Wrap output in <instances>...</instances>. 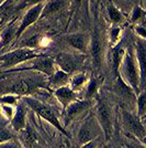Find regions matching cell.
I'll return each mask as SVG.
<instances>
[{"label": "cell", "mask_w": 146, "mask_h": 148, "mask_svg": "<svg viewBox=\"0 0 146 148\" xmlns=\"http://www.w3.org/2000/svg\"><path fill=\"white\" fill-rule=\"evenodd\" d=\"M119 75L128 86H131L135 94H139L142 91L140 69H139L136 56L132 50H126L125 56L123 58L120 69H119Z\"/></svg>", "instance_id": "6da1fadb"}, {"label": "cell", "mask_w": 146, "mask_h": 148, "mask_svg": "<svg viewBox=\"0 0 146 148\" xmlns=\"http://www.w3.org/2000/svg\"><path fill=\"white\" fill-rule=\"evenodd\" d=\"M22 102L24 103L29 108H31L33 112H35L40 117H42L44 121H46L47 123H49L51 125H53L56 130H58L62 134H64L67 137H70L69 133L67 132V130H65L62 125V122L58 119V117L55 115L54 111L47 106L46 104L42 103L41 101L34 99L32 96H23L22 97Z\"/></svg>", "instance_id": "7a4b0ae2"}, {"label": "cell", "mask_w": 146, "mask_h": 148, "mask_svg": "<svg viewBox=\"0 0 146 148\" xmlns=\"http://www.w3.org/2000/svg\"><path fill=\"white\" fill-rule=\"evenodd\" d=\"M96 121L98 122L105 140H109L113 133L112 107L103 96L98 95L96 103Z\"/></svg>", "instance_id": "3957f363"}, {"label": "cell", "mask_w": 146, "mask_h": 148, "mask_svg": "<svg viewBox=\"0 0 146 148\" xmlns=\"http://www.w3.org/2000/svg\"><path fill=\"white\" fill-rule=\"evenodd\" d=\"M55 65L56 64H55L53 59H51L49 56H37L36 58L31 59L29 61L16 66V68L8 70V71L5 72V74L9 73V72L13 73V72H22V71H35V72L45 74L46 76H51L56 71Z\"/></svg>", "instance_id": "277c9868"}, {"label": "cell", "mask_w": 146, "mask_h": 148, "mask_svg": "<svg viewBox=\"0 0 146 148\" xmlns=\"http://www.w3.org/2000/svg\"><path fill=\"white\" fill-rule=\"evenodd\" d=\"M37 56L39 54L34 50L28 48H20L6 52L5 54L0 56V70H3V72H6L31 59L36 58Z\"/></svg>", "instance_id": "5b68a950"}, {"label": "cell", "mask_w": 146, "mask_h": 148, "mask_svg": "<svg viewBox=\"0 0 146 148\" xmlns=\"http://www.w3.org/2000/svg\"><path fill=\"white\" fill-rule=\"evenodd\" d=\"M41 83H42V80L37 79L36 76L20 79V80L16 81L12 85L8 88L7 94H13L19 97L31 96L32 94L36 93L40 86H42Z\"/></svg>", "instance_id": "8992f818"}, {"label": "cell", "mask_w": 146, "mask_h": 148, "mask_svg": "<svg viewBox=\"0 0 146 148\" xmlns=\"http://www.w3.org/2000/svg\"><path fill=\"white\" fill-rule=\"evenodd\" d=\"M91 105L90 99H76L74 101L73 103H70L69 105H67L66 107L64 108L63 112V127L66 130L67 127L70 125V124L75 122L77 118H79L87 110H89Z\"/></svg>", "instance_id": "52a82bcc"}, {"label": "cell", "mask_w": 146, "mask_h": 148, "mask_svg": "<svg viewBox=\"0 0 146 148\" xmlns=\"http://www.w3.org/2000/svg\"><path fill=\"white\" fill-rule=\"evenodd\" d=\"M122 122H123V126L126 130L128 133L131 135H133L137 140L141 143L145 142V128H144V124L143 121H141L137 117V115H134L131 112L126 111V110H122Z\"/></svg>", "instance_id": "ba28073f"}, {"label": "cell", "mask_w": 146, "mask_h": 148, "mask_svg": "<svg viewBox=\"0 0 146 148\" xmlns=\"http://www.w3.org/2000/svg\"><path fill=\"white\" fill-rule=\"evenodd\" d=\"M84 58L79 54H73L68 52H61L55 56L54 62L56 65H58L59 70L66 72L67 74L72 75L75 73L78 68L81 65Z\"/></svg>", "instance_id": "9c48e42d"}, {"label": "cell", "mask_w": 146, "mask_h": 148, "mask_svg": "<svg viewBox=\"0 0 146 148\" xmlns=\"http://www.w3.org/2000/svg\"><path fill=\"white\" fill-rule=\"evenodd\" d=\"M101 134H102V132H101V128L97 121L93 118H89L79 128L78 135H77V140H78V144L81 146L84 144L96 140L98 136Z\"/></svg>", "instance_id": "30bf717a"}, {"label": "cell", "mask_w": 146, "mask_h": 148, "mask_svg": "<svg viewBox=\"0 0 146 148\" xmlns=\"http://www.w3.org/2000/svg\"><path fill=\"white\" fill-rule=\"evenodd\" d=\"M102 50H103V42L101 34L99 31H95L92 38H90V43H89V49L92 59V64L96 70H99L102 64Z\"/></svg>", "instance_id": "8fae6325"}, {"label": "cell", "mask_w": 146, "mask_h": 148, "mask_svg": "<svg viewBox=\"0 0 146 148\" xmlns=\"http://www.w3.org/2000/svg\"><path fill=\"white\" fill-rule=\"evenodd\" d=\"M43 9V3H36V5H33L30 9L25 12L24 17L21 20V23L19 25L18 30L16 32V37L19 38L23 32H24L30 25H32L33 23H35L37 20L41 17V12H42Z\"/></svg>", "instance_id": "7c38bea8"}, {"label": "cell", "mask_w": 146, "mask_h": 148, "mask_svg": "<svg viewBox=\"0 0 146 148\" xmlns=\"http://www.w3.org/2000/svg\"><path fill=\"white\" fill-rule=\"evenodd\" d=\"M65 41L74 50L78 51L80 53H86L89 49L90 37L84 32H74L70 34H67L65 37Z\"/></svg>", "instance_id": "4fadbf2b"}, {"label": "cell", "mask_w": 146, "mask_h": 148, "mask_svg": "<svg viewBox=\"0 0 146 148\" xmlns=\"http://www.w3.org/2000/svg\"><path fill=\"white\" fill-rule=\"evenodd\" d=\"M26 114H28V106L22 101H19L16 105V111L11 118V126L14 132L19 133L26 126Z\"/></svg>", "instance_id": "5bb4252c"}, {"label": "cell", "mask_w": 146, "mask_h": 148, "mask_svg": "<svg viewBox=\"0 0 146 148\" xmlns=\"http://www.w3.org/2000/svg\"><path fill=\"white\" fill-rule=\"evenodd\" d=\"M54 95L56 99L62 104V106L65 108L67 105H69L70 103H73L74 101L78 99V95L77 93L75 92L74 90H72L68 85L65 86L58 87V88H55Z\"/></svg>", "instance_id": "9a60e30c"}, {"label": "cell", "mask_w": 146, "mask_h": 148, "mask_svg": "<svg viewBox=\"0 0 146 148\" xmlns=\"http://www.w3.org/2000/svg\"><path fill=\"white\" fill-rule=\"evenodd\" d=\"M145 41L144 39H141L136 43V60L140 69V77H141V90L144 88V82H145Z\"/></svg>", "instance_id": "2e32d148"}, {"label": "cell", "mask_w": 146, "mask_h": 148, "mask_svg": "<svg viewBox=\"0 0 146 148\" xmlns=\"http://www.w3.org/2000/svg\"><path fill=\"white\" fill-rule=\"evenodd\" d=\"M114 92L125 101H134L136 99V94L131 86H128V84L121 79L120 75H118L116 77V84H114Z\"/></svg>", "instance_id": "e0dca14e"}, {"label": "cell", "mask_w": 146, "mask_h": 148, "mask_svg": "<svg viewBox=\"0 0 146 148\" xmlns=\"http://www.w3.org/2000/svg\"><path fill=\"white\" fill-rule=\"evenodd\" d=\"M20 135V142L23 148H33L36 145L37 136L35 132L29 126H25L22 130L19 132Z\"/></svg>", "instance_id": "ac0fdd59"}, {"label": "cell", "mask_w": 146, "mask_h": 148, "mask_svg": "<svg viewBox=\"0 0 146 148\" xmlns=\"http://www.w3.org/2000/svg\"><path fill=\"white\" fill-rule=\"evenodd\" d=\"M69 77H70L69 74H67L66 72L62 71L59 69H56L54 73L49 76V84L54 88L65 86L69 83Z\"/></svg>", "instance_id": "d6986e66"}, {"label": "cell", "mask_w": 146, "mask_h": 148, "mask_svg": "<svg viewBox=\"0 0 146 148\" xmlns=\"http://www.w3.org/2000/svg\"><path fill=\"white\" fill-rule=\"evenodd\" d=\"M64 6H65V0H49L46 3L43 5L40 18H46L49 16H53L58 11H61Z\"/></svg>", "instance_id": "ffe728a7"}, {"label": "cell", "mask_w": 146, "mask_h": 148, "mask_svg": "<svg viewBox=\"0 0 146 148\" xmlns=\"http://www.w3.org/2000/svg\"><path fill=\"white\" fill-rule=\"evenodd\" d=\"M125 52H126V50L124 49V47H122V45H118L112 50V54H111L112 71H113V74H114L116 77L119 75V69H120L123 58L125 56Z\"/></svg>", "instance_id": "44dd1931"}, {"label": "cell", "mask_w": 146, "mask_h": 148, "mask_svg": "<svg viewBox=\"0 0 146 148\" xmlns=\"http://www.w3.org/2000/svg\"><path fill=\"white\" fill-rule=\"evenodd\" d=\"M88 75L84 72H77V73H73L69 77V84H70V88L74 90L75 92L78 91L80 88L85 86L88 82Z\"/></svg>", "instance_id": "7402d4cb"}, {"label": "cell", "mask_w": 146, "mask_h": 148, "mask_svg": "<svg viewBox=\"0 0 146 148\" xmlns=\"http://www.w3.org/2000/svg\"><path fill=\"white\" fill-rule=\"evenodd\" d=\"M136 108H137V117L143 121L145 117L146 113V99H145V91L142 90L136 97Z\"/></svg>", "instance_id": "603a6c76"}, {"label": "cell", "mask_w": 146, "mask_h": 148, "mask_svg": "<svg viewBox=\"0 0 146 148\" xmlns=\"http://www.w3.org/2000/svg\"><path fill=\"white\" fill-rule=\"evenodd\" d=\"M108 14H109V18L111 20V22L114 25H118L120 22L123 21V14H122V12L113 5H110L108 7Z\"/></svg>", "instance_id": "cb8c5ba5"}, {"label": "cell", "mask_w": 146, "mask_h": 148, "mask_svg": "<svg viewBox=\"0 0 146 148\" xmlns=\"http://www.w3.org/2000/svg\"><path fill=\"white\" fill-rule=\"evenodd\" d=\"M87 93H86V95H87V99H90L91 97H93L96 94H97V91H98V82L96 79H91V80H89L87 82Z\"/></svg>", "instance_id": "d4e9b609"}, {"label": "cell", "mask_w": 146, "mask_h": 148, "mask_svg": "<svg viewBox=\"0 0 146 148\" xmlns=\"http://www.w3.org/2000/svg\"><path fill=\"white\" fill-rule=\"evenodd\" d=\"M19 96L13 95V94H6L3 96L0 97V104H7V105H12L16 106L17 103L19 102Z\"/></svg>", "instance_id": "484cf974"}, {"label": "cell", "mask_w": 146, "mask_h": 148, "mask_svg": "<svg viewBox=\"0 0 146 148\" xmlns=\"http://www.w3.org/2000/svg\"><path fill=\"white\" fill-rule=\"evenodd\" d=\"M13 139V134L7 127H0V144Z\"/></svg>", "instance_id": "4316f807"}, {"label": "cell", "mask_w": 146, "mask_h": 148, "mask_svg": "<svg viewBox=\"0 0 146 148\" xmlns=\"http://www.w3.org/2000/svg\"><path fill=\"white\" fill-rule=\"evenodd\" d=\"M144 17V10L141 7H135L132 11V16H131V22H139L140 20H142Z\"/></svg>", "instance_id": "83f0119b"}, {"label": "cell", "mask_w": 146, "mask_h": 148, "mask_svg": "<svg viewBox=\"0 0 146 148\" xmlns=\"http://www.w3.org/2000/svg\"><path fill=\"white\" fill-rule=\"evenodd\" d=\"M120 33H121V29L119 25H114L111 29V41L112 43H116L120 39Z\"/></svg>", "instance_id": "f1b7e54d"}, {"label": "cell", "mask_w": 146, "mask_h": 148, "mask_svg": "<svg viewBox=\"0 0 146 148\" xmlns=\"http://www.w3.org/2000/svg\"><path fill=\"white\" fill-rule=\"evenodd\" d=\"M0 148H23V146L21 145V143L11 139V140L0 144Z\"/></svg>", "instance_id": "f546056e"}, {"label": "cell", "mask_w": 146, "mask_h": 148, "mask_svg": "<svg viewBox=\"0 0 146 148\" xmlns=\"http://www.w3.org/2000/svg\"><path fill=\"white\" fill-rule=\"evenodd\" d=\"M97 147H98V144L96 140H92V142H89L80 146V148H97Z\"/></svg>", "instance_id": "4dcf8cb0"}, {"label": "cell", "mask_w": 146, "mask_h": 148, "mask_svg": "<svg viewBox=\"0 0 146 148\" xmlns=\"http://www.w3.org/2000/svg\"><path fill=\"white\" fill-rule=\"evenodd\" d=\"M136 31L140 33L141 39H145V30H144V25H136Z\"/></svg>", "instance_id": "1f68e13d"}, {"label": "cell", "mask_w": 146, "mask_h": 148, "mask_svg": "<svg viewBox=\"0 0 146 148\" xmlns=\"http://www.w3.org/2000/svg\"><path fill=\"white\" fill-rule=\"evenodd\" d=\"M84 0H73V9L74 10H77L81 5H82Z\"/></svg>", "instance_id": "d6a6232c"}, {"label": "cell", "mask_w": 146, "mask_h": 148, "mask_svg": "<svg viewBox=\"0 0 146 148\" xmlns=\"http://www.w3.org/2000/svg\"><path fill=\"white\" fill-rule=\"evenodd\" d=\"M5 77H6V75H2V74L0 73V81H1V80H3Z\"/></svg>", "instance_id": "836d02e7"}, {"label": "cell", "mask_w": 146, "mask_h": 148, "mask_svg": "<svg viewBox=\"0 0 146 148\" xmlns=\"http://www.w3.org/2000/svg\"><path fill=\"white\" fill-rule=\"evenodd\" d=\"M3 1H5V0H0V5H1V3L3 2Z\"/></svg>", "instance_id": "e575fe53"}, {"label": "cell", "mask_w": 146, "mask_h": 148, "mask_svg": "<svg viewBox=\"0 0 146 148\" xmlns=\"http://www.w3.org/2000/svg\"><path fill=\"white\" fill-rule=\"evenodd\" d=\"M0 116H1V110H0Z\"/></svg>", "instance_id": "d590c367"}, {"label": "cell", "mask_w": 146, "mask_h": 148, "mask_svg": "<svg viewBox=\"0 0 146 148\" xmlns=\"http://www.w3.org/2000/svg\"><path fill=\"white\" fill-rule=\"evenodd\" d=\"M103 148H108V147H103Z\"/></svg>", "instance_id": "8d00e7d4"}, {"label": "cell", "mask_w": 146, "mask_h": 148, "mask_svg": "<svg viewBox=\"0 0 146 148\" xmlns=\"http://www.w3.org/2000/svg\"><path fill=\"white\" fill-rule=\"evenodd\" d=\"M37 148H40V147H37Z\"/></svg>", "instance_id": "74e56055"}, {"label": "cell", "mask_w": 146, "mask_h": 148, "mask_svg": "<svg viewBox=\"0 0 146 148\" xmlns=\"http://www.w3.org/2000/svg\"><path fill=\"white\" fill-rule=\"evenodd\" d=\"M62 148H64V147H62Z\"/></svg>", "instance_id": "f35d334b"}]
</instances>
